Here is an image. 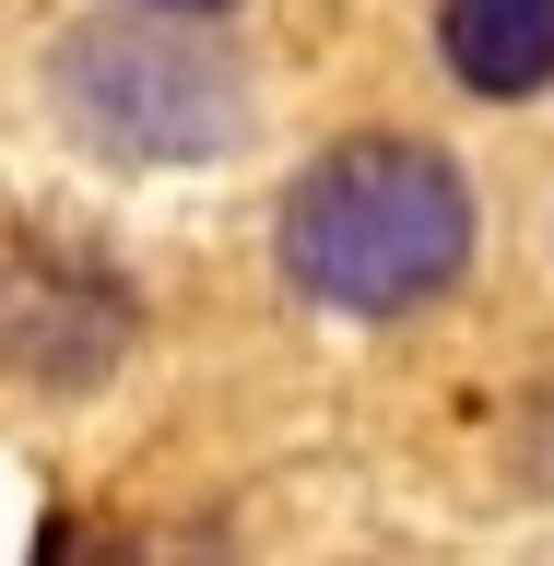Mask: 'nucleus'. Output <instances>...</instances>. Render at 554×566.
I'll return each instance as SVG.
<instances>
[{"label": "nucleus", "instance_id": "nucleus-1", "mask_svg": "<svg viewBox=\"0 0 554 566\" xmlns=\"http://www.w3.org/2000/svg\"><path fill=\"white\" fill-rule=\"evenodd\" d=\"M283 272L331 318H414L472 272V189L425 142H343L283 201Z\"/></svg>", "mask_w": 554, "mask_h": 566}, {"label": "nucleus", "instance_id": "nucleus-2", "mask_svg": "<svg viewBox=\"0 0 554 566\" xmlns=\"http://www.w3.org/2000/svg\"><path fill=\"white\" fill-rule=\"evenodd\" d=\"M48 95L95 154L118 166H212L260 130L248 106V71L189 24H154V12H95V24L60 35L48 60Z\"/></svg>", "mask_w": 554, "mask_h": 566}, {"label": "nucleus", "instance_id": "nucleus-3", "mask_svg": "<svg viewBox=\"0 0 554 566\" xmlns=\"http://www.w3.org/2000/svg\"><path fill=\"white\" fill-rule=\"evenodd\" d=\"M130 354V295L95 260H0V366L83 389Z\"/></svg>", "mask_w": 554, "mask_h": 566}, {"label": "nucleus", "instance_id": "nucleus-4", "mask_svg": "<svg viewBox=\"0 0 554 566\" xmlns=\"http://www.w3.org/2000/svg\"><path fill=\"white\" fill-rule=\"evenodd\" d=\"M437 48L472 95H543L554 83V0H449Z\"/></svg>", "mask_w": 554, "mask_h": 566}, {"label": "nucleus", "instance_id": "nucleus-5", "mask_svg": "<svg viewBox=\"0 0 554 566\" xmlns=\"http://www.w3.org/2000/svg\"><path fill=\"white\" fill-rule=\"evenodd\" d=\"M142 12H237V0H142Z\"/></svg>", "mask_w": 554, "mask_h": 566}]
</instances>
